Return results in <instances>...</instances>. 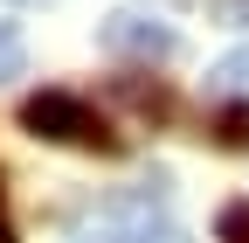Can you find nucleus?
Wrapping results in <instances>:
<instances>
[{"label":"nucleus","instance_id":"obj_1","mask_svg":"<svg viewBox=\"0 0 249 243\" xmlns=\"http://www.w3.org/2000/svg\"><path fill=\"white\" fill-rule=\"evenodd\" d=\"M21 125L35 139H55V146H90V153H118V132L104 125L97 111L70 90H35V98L21 104Z\"/></svg>","mask_w":249,"mask_h":243},{"label":"nucleus","instance_id":"obj_2","mask_svg":"<svg viewBox=\"0 0 249 243\" xmlns=\"http://www.w3.org/2000/svg\"><path fill=\"white\" fill-rule=\"evenodd\" d=\"M97 42H104L111 56H139V63H166V56L180 49V35H173L160 14H111V21L97 28Z\"/></svg>","mask_w":249,"mask_h":243},{"label":"nucleus","instance_id":"obj_7","mask_svg":"<svg viewBox=\"0 0 249 243\" xmlns=\"http://www.w3.org/2000/svg\"><path fill=\"white\" fill-rule=\"evenodd\" d=\"M214 229H222V243H249V202H229L214 216Z\"/></svg>","mask_w":249,"mask_h":243},{"label":"nucleus","instance_id":"obj_5","mask_svg":"<svg viewBox=\"0 0 249 243\" xmlns=\"http://www.w3.org/2000/svg\"><path fill=\"white\" fill-rule=\"evenodd\" d=\"M214 139H222V146H235V153H249V98L222 104V118H214Z\"/></svg>","mask_w":249,"mask_h":243},{"label":"nucleus","instance_id":"obj_8","mask_svg":"<svg viewBox=\"0 0 249 243\" xmlns=\"http://www.w3.org/2000/svg\"><path fill=\"white\" fill-rule=\"evenodd\" d=\"M222 14H235V21H249V0H222Z\"/></svg>","mask_w":249,"mask_h":243},{"label":"nucleus","instance_id":"obj_4","mask_svg":"<svg viewBox=\"0 0 249 243\" xmlns=\"http://www.w3.org/2000/svg\"><path fill=\"white\" fill-rule=\"evenodd\" d=\"M208 90L214 98H249V49H229L222 63L208 70Z\"/></svg>","mask_w":249,"mask_h":243},{"label":"nucleus","instance_id":"obj_9","mask_svg":"<svg viewBox=\"0 0 249 243\" xmlns=\"http://www.w3.org/2000/svg\"><path fill=\"white\" fill-rule=\"evenodd\" d=\"M0 243H14V223H7V202H0Z\"/></svg>","mask_w":249,"mask_h":243},{"label":"nucleus","instance_id":"obj_3","mask_svg":"<svg viewBox=\"0 0 249 243\" xmlns=\"http://www.w3.org/2000/svg\"><path fill=\"white\" fill-rule=\"evenodd\" d=\"M76 243H187V236H180V229H166V223L152 229V216H139V223H118V216H111L97 236H76Z\"/></svg>","mask_w":249,"mask_h":243},{"label":"nucleus","instance_id":"obj_6","mask_svg":"<svg viewBox=\"0 0 249 243\" xmlns=\"http://www.w3.org/2000/svg\"><path fill=\"white\" fill-rule=\"evenodd\" d=\"M28 70V49H21V28L14 21H0V83H14Z\"/></svg>","mask_w":249,"mask_h":243}]
</instances>
